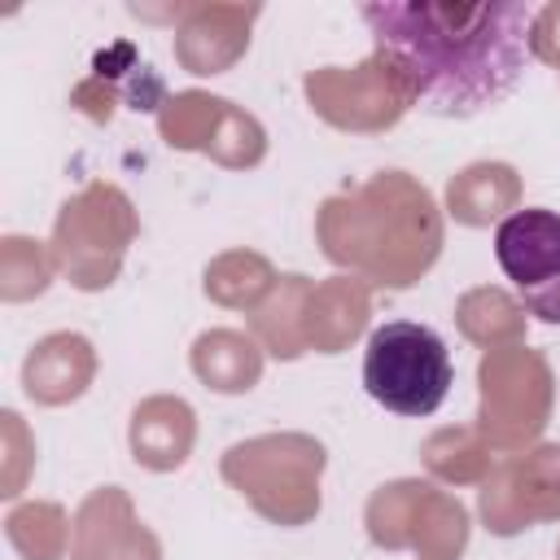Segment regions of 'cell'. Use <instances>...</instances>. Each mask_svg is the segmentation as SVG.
<instances>
[{
	"label": "cell",
	"mask_w": 560,
	"mask_h": 560,
	"mask_svg": "<svg viewBox=\"0 0 560 560\" xmlns=\"http://www.w3.org/2000/svg\"><path fill=\"white\" fill-rule=\"evenodd\" d=\"M223 96H210V92H201V88H188V92H175V96H166L162 101V109H158V131H162V140L171 144V149H179V153H206V144H210V136H214V127H219V114H223Z\"/></svg>",
	"instance_id": "22"
},
{
	"label": "cell",
	"mask_w": 560,
	"mask_h": 560,
	"mask_svg": "<svg viewBox=\"0 0 560 560\" xmlns=\"http://www.w3.org/2000/svg\"><path fill=\"white\" fill-rule=\"evenodd\" d=\"M420 459L438 481H455V486H472V481L481 486L494 468V451L477 424H451L429 433L420 446Z\"/></svg>",
	"instance_id": "19"
},
{
	"label": "cell",
	"mask_w": 560,
	"mask_h": 560,
	"mask_svg": "<svg viewBox=\"0 0 560 560\" xmlns=\"http://www.w3.org/2000/svg\"><path fill=\"white\" fill-rule=\"evenodd\" d=\"M455 324L459 332L481 346V350H508V346H525V306L503 293V289H468L455 302Z\"/></svg>",
	"instance_id": "18"
},
{
	"label": "cell",
	"mask_w": 560,
	"mask_h": 560,
	"mask_svg": "<svg viewBox=\"0 0 560 560\" xmlns=\"http://www.w3.org/2000/svg\"><path fill=\"white\" fill-rule=\"evenodd\" d=\"M324 442L311 433H258L223 451V481L271 525L298 529L319 516V477Z\"/></svg>",
	"instance_id": "3"
},
{
	"label": "cell",
	"mask_w": 560,
	"mask_h": 560,
	"mask_svg": "<svg viewBox=\"0 0 560 560\" xmlns=\"http://www.w3.org/2000/svg\"><path fill=\"white\" fill-rule=\"evenodd\" d=\"M118 101H122V88L109 83V79H101V74H88V79L70 92V105H74L79 114H88L92 122H109Z\"/></svg>",
	"instance_id": "28"
},
{
	"label": "cell",
	"mask_w": 560,
	"mask_h": 560,
	"mask_svg": "<svg viewBox=\"0 0 560 560\" xmlns=\"http://www.w3.org/2000/svg\"><path fill=\"white\" fill-rule=\"evenodd\" d=\"M368 315H372V284L350 276V271H337L319 284H311V298H306V350L315 354H341L363 328H368Z\"/></svg>",
	"instance_id": "13"
},
{
	"label": "cell",
	"mask_w": 560,
	"mask_h": 560,
	"mask_svg": "<svg viewBox=\"0 0 560 560\" xmlns=\"http://www.w3.org/2000/svg\"><path fill=\"white\" fill-rule=\"evenodd\" d=\"M276 267L254 254V249H228L219 254L210 267H206V298L219 302V306H232V311H254L271 289H276Z\"/></svg>",
	"instance_id": "21"
},
{
	"label": "cell",
	"mask_w": 560,
	"mask_h": 560,
	"mask_svg": "<svg viewBox=\"0 0 560 560\" xmlns=\"http://www.w3.org/2000/svg\"><path fill=\"white\" fill-rule=\"evenodd\" d=\"M302 92L328 127L359 131V136L389 131L416 105L411 79L381 48H372V57H363L359 66H319V70H311L302 79Z\"/></svg>",
	"instance_id": "7"
},
{
	"label": "cell",
	"mask_w": 560,
	"mask_h": 560,
	"mask_svg": "<svg viewBox=\"0 0 560 560\" xmlns=\"http://www.w3.org/2000/svg\"><path fill=\"white\" fill-rule=\"evenodd\" d=\"M262 4H188L175 22V61L188 74H223L249 48V26Z\"/></svg>",
	"instance_id": "10"
},
{
	"label": "cell",
	"mask_w": 560,
	"mask_h": 560,
	"mask_svg": "<svg viewBox=\"0 0 560 560\" xmlns=\"http://www.w3.org/2000/svg\"><path fill=\"white\" fill-rule=\"evenodd\" d=\"M96 376V350L83 332H48L22 363V389L44 407L74 402Z\"/></svg>",
	"instance_id": "12"
},
{
	"label": "cell",
	"mask_w": 560,
	"mask_h": 560,
	"mask_svg": "<svg viewBox=\"0 0 560 560\" xmlns=\"http://www.w3.org/2000/svg\"><path fill=\"white\" fill-rule=\"evenodd\" d=\"M206 153L228 171H249V166H258L267 158V131H262V122L254 114H245L241 105L228 101Z\"/></svg>",
	"instance_id": "26"
},
{
	"label": "cell",
	"mask_w": 560,
	"mask_h": 560,
	"mask_svg": "<svg viewBox=\"0 0 560 560\" xmlns=\"http://www.w3.org/2000/svg\"><path fill=\"white\" fill-rule=\"evenodd\" d=\"M315 241L341 271L411 289L442 254V210L407 171H376L350 192H332L315 210Z\"/></svg>",
	"instance_id": "2"
},
{
	"label": "cell",
	"mask_w": 560,
	"mask_h": 560,
	"mask_svg": "<svg viewBox=\"0 0 560 560\" xmlns=\"http://www.w3.org/2000/svg\"><path fill=\"white\" fill-rule=\"evenodd\" d=\"M529 52H534L538 61L556 66V74H560V0H551V4H542V9L534 13Z\"/></svg>",
	"instance_id": "29"
},
{
	"label": "cell",
	"mask_w": 560,
	"mask_h": 560,
	"mask_svg": "<svg viewBox=\"0 0 560 560\" xmlns=\"http://www.w3.org/2000/svg\"><path fill=\"white\" fill-rule=\"evenodd\" d=\"M0 420H4V451H9V455H4V490H0V494H4V499H13V494L22 490L26 455H31L35 446L26 442V429H22V416H18V411H4Z\"/></svg>",
	"instance_id": "27"
},
{
	"label": "cell",
	"mask_w": 560,
	"mask_h": 560,
	"mask_svg": "<svg viewBox=\"0 0 560 560\" xmlns=\"http://www.w3.org/2000/svg\"><path fill=\"white\" fill-rule=\"evenodd\" d=\"M477 385H481V407H477V429L490 442V451H529L556 402V376L542 350L529 346H508V350H486L477 363Z\"/></svg>",
	"instance_id": "5"
},
{
	"label": "cell",
	"mask_w": 560,
	"mask_h": 560,
	"mask_svg": "<svg viewBox=\"0 0 560 560\" xmlns=\"http://www.w3.org/2000/svg\"><path fill=\"white\" fill-rule=\"evenodd\" d=\"M311 284L306 276H280L276 289L249 311V332L258 337V346L271 354V359H302L306 354V298H311Z\"/></svg>",
	"instance_id": "17"
},
{
	"label": "cell",
	"mask_w": 560,
	"mask_h": 560,
	"mask_svg": "<svg viewBox=\"0 0 560 560\" xmlns=\"http://www.w3.org/2000/svg\"><path fill=\"white\" fill-rule=\"evenodd\" d=\"M477 512L486 529L499 538L560 521V446L542 442L508 459H494L490 477L481 481Z\"/></svg>",
	"instance_id": "8"
},
{
	"label": "cell",
	"mask_w": 560,
	"mask_h": 560,
	"mask_svg": "<svg viewBox=\"0 0 560 560\" xmlns=\"http://www.w3.org/2000/svg\"><path fill=\"white\" fill-rule=\"evenodd\" d=\"M376 48L416 88V105L442 118H472L499 105L525 74L534 9L512 0H385L359 9Z\"/></svg>",
	"instance_id": "1"
},
{
	"label": "cell",
	"mask_w": 560,
	"mask_h": 560,
	"mask_svg": "<svg viewBox=\"0 0 560 560\" xmlns=\"http://www.w3.org/2000/svg\"><path fill=\"white\" fill-rule=\"evenodd\" d=\"M136 232H140V219H136L131 197L118 184L96 179V184L79 188L57 210L48 249H52L57 271L74 289L96 293V289H109L118 280L127 245L136 241Z\"/></svg>",
	"instance_id": "4"
},
{
	"label": "cell",
	"mask_w": 560,
	"mask_h": 560,
	"mask_svg": "<svg viewBox=\"0 0 560 560\" xmlns=\"http://www.w3.org/2000/svg\"><path fill=\"white\" fill-rule=\"evenodd\" d=\"M494 258L521 293L542 289L560 276V214L542 206L512 210L494 228Z\"/></svg>",
	"instance_id": "11"
},
{
	"label": "cell",
	"mask_w": 560,
	"mask_h": 560,
	"mask_svg": "<svg viewBox=\"0 0 560 560\" xmlns=\"http://www.w3.org/2000/svg\"><path fill=\"white\" fill-rule=\"evenodd\" d=\"M262 346L254 332L241 328H210L192 341L188 363L192 376L214 394H245L262 381Z\"/></svg>",
	"instance_id": "16"
},
{
	"label": "cell",
	"mask_w": 560,
	"mask_h": 560,
	"mask_svg": "<svg viewBox=\"0 0 560 560\" xmlns=\"http://www.w3.org/2000/svg\"><path fill=\"white\" fill-rule=\"evenodd\" d=\"M4 529H9V542L26 560H61V556H70L74 521H66V512L57 503H22V508H13Z\"/></svg>",
	"instance_id": "24"
},
{
	"label": "cell",
	"mask_w": 560,
	"mask_h": 560,
	"mask_svg": "<svg viewBox=\"0 0 560 560\" xmlns=\"http://www.w3.org/2000/svg\"><path fill=\"white\" fill-rule=\"evenodd\" d=\"M131 459L149 472H175L197 442V411L175 394H153L131 411L127 424Z\"/></svg>",
	"instance_id": "14"
},
{
	"label": "cell",
	"mask_w": 560,
	"mask_h": 560,
	"mask_svg": "<svg viewBox=\"0 0 560 560\" xmlns=\"http://www.w3.org/2000/svg\"><path fill=\"white\" fill-rule=\"evenodd\" d=\"M451 354L442 337L411 319H389L368 337L363 385L398 416H433L451 389Z\"/></svg>",
	"instance_id": "6"
},
{
	"label": "cell",
	"mask_w": 560,
	"mask_h": 560,
	"mask_svg": "<svg viewBox=\"0 0 560 560\" xmlns=\"http://www.w3.org/2000/svg\"><path fill=\"white\" fill-rule=\"evenodd\" d=\"M424 486L429 481H420V477H398V481L372 490V499L363 508V525H368V538L376 547H385V551H402L407 547Z\"/></svg>",
	"instance_id": "23"
},
{
	"label": "cell",
	"mask_w": 560,
	"mask_h": 560,
	"mask_svg": "<svg viewBox=\"0 0 560 560\" xmlns=\"http://www.w3.org/2000/svg\"><path fill=\"white\" fill-rule=\"evenodd\" d=\"M556 560H560V547H556Z\"/></svg>",
	"instance_id": "31"
},
{
	"label": "cell",
	"mask_w": 560,
	"mask_h": 560,
	"mask_svg": "<svg viewBox=\"0 0 560 560\" xmlns=\"http://www.w3.org/2000/svg\"><path fill=\"white\" fill-rule=\"evenodd\" d=\"M52 249H44L31 236H4L0 241V298L4 302H26L39 298L52 280Z\"/></svg>",
	"instance_id": "25"
},
{
	"label": "cell",
	"mask_w": 560,
	"mask_h": 560,
	"mask_svg": "<svg viewBox=\"0 0 560 560\" xmlns=\"http://www.w3.org/2000/svg\"><path fill=\"white\" fill-rule=\"evenodd\" d=\"M521 306H525V315H534V319H542V324H560V276L547 280L542 289L521 293Z\"/></svg>",
	"instance_id": "30"
},
{
	"label": "cell",
	"mask_w": 560,
	"mask_h": 560,
	"mask_svg": "<svg viewBox=\"0 0 560 560\" xmlns=\"http://www.w3.org/2000/svg\"><path fill=\"white\" fill-rule=\"evenodd\" d=\"M521 201V175L508 162H472L446 184V214L464 228L503 223Z\"/></svg>",
	"instance_id": "15"
},
{
	"label": "cell",
	"mask_w": 560,
	"mask_h": 560,
	"mask_svg": "<svg viewBox=\"0 0 560 560\" xmlns=\"http://www.w3.org/2000/svg\"><path fill=\"white\" fill-rule=\"evenodd\" d=\"M407 547L420 560H459L464 547H468V512H464V503L455 494L438 490V486H424Z\"/></svg>",
	"instance_id": "20"
},
{
	"label": "cell",
	"mask_w": 560,
	"mask_h": 560,
	"mask_svg": "<svg viewBox=\"0 0 560 560\" xmlns=\"http://www.w3.org/2000/svg\"><path fill=\"white\" fill-rule=\"evenodd\" d=\"M66 560H162V542L136 516L122 486H101L74 512Z\"/></svg>",
	"instance_id": "9"
}]
</instances>
